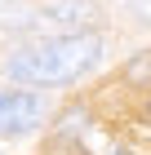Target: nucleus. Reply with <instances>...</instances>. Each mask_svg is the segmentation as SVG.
Wrapping results in <instances>:
<instances>
[{"mask_svg":"<svg viewBox=\"0 0 151 155\" xmlns=\"http://www.w3.org/2000/svg\"><path fill=\"white\" fill-rule=\"evenodd\" d=\"M102 58V40L98 36H53L45 45H27L9 58V75L27 84H67L80 80L93 62Z\"/></svg>","mask_w":151,"mask_h":155,"instance_id":"1","label":"nucleus"},{"mask_svg":"<svg viewBox=\"0 0 151 155\" xmlns=\"http://www.w3.org/2000/svg\"><path fill=\"white\" fill-rule=\"evenodd\" d=\"M133 13H138L142 22H151V5H133Z\"/></svg>","mask_w":151,"mask_h":155,"instance_id":"3","label":"nucleus"},{"mask_svg":"<svg viewBox=\"0 0 151 155\" xmlns=\"http://www.w3.org/2000/svg\"><path fill=\"white\" fill-rule=\"evenodd\" d=\"M45 107L36 93H22V89H9L0 93V137H13V133H27L40 124Z\"/></svg>","mask_w":151,"mask_h":155,"instance_id":"2","label":"nucleus"}]
</instances>
